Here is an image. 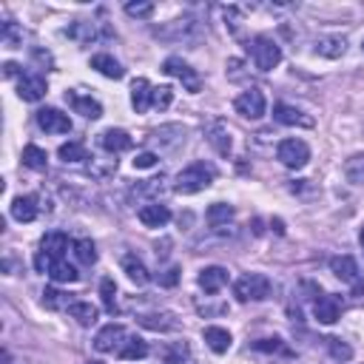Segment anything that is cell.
Instances as JSON below:
<instances>
[{
	"label": "cell",
	"instance_id": "1",
	"mask_svg": "<svg viewBox=\"0 0 364 364\" xmlns=\"http://www.w3.org/2000/svg\"><path fill=\"white\" fill-rule=\"evenodd\" d=\"M213 176H216V171H213V165H205V162H193V165H188V168H182L179 173H176V182H173V191L176 193H199V191H205L210 182H213Z\"/></svg>",
	"mask_w": 364,
	"mask_h": 364
},
{
	"label": "cell",
	"instance_id": "2",
	"mask_svg": "<svg viewBox=\"0 0 364 364\" xmlns=\"http://www.w3.org/2000/svg\"><path fill=\"white\" fill-rule=\"evenodd\" d=\"M247 51H250V57H253V63H256L259 71H273V68L282 63V48H279V43H276L273 37H267V34L253 37V40L247 43Z\"/></svg>",
	"mask_w": 364,
	"mask_h": 364
},
{
	"label": "cell",
	"instance_id": "3",
	"mask_svg": "<svg viewBox=\"0 0 364 364\" xmlns=\"http://www.w3.org/2000/svg\"><path fill=\"white\" fill-rule=\"evenodd\" d=\"M199 34H202V26H199L193 17H176V20L162 23V26L154 28V37L168 40V43H179V40L191 43V40H196Z\"/></svg>",
	"mask_w": 364,
	"mask_h": 364
},
{
	"label": "cell",
	"instance_id": "4",
	"mask_svg": "<svg viewBox=\"0 0 364 364\" xmlns=\"http://www.w3.org/2000/svg\"><path fill=\"white\" fill-rule=\"evenodd\" d=\"M233 296L239 301H262L270 296V279L264 273H245L233 282Z\"/></svg>",
	"mask_w": 364,
	"mask_h": 364
},
{
	"label": "cell",
	"instance_id": "5",
	"mask_svg": "<svg viewBox=\"0 0 364 364\" xmlns=\"http://www.w3.org/2000/svg\"><path fill=\"white\" fill-rule=\"evenodd\" d=\"M276 156H279V162H282V165H287V168L299 171V168H304V165L310 162V148H307V142H304V139L290 136V139H282V142H279Z\"/></svg>",
	"mask_w": 364,
	"mask_h": 364
},
{
	"label": "cell",
	"instance_id": "6",
	"mask_svg": "<svg viewBox=\"0 0 364 364\" xmlns=\"http://www.w3.org/2000/svg\"><path fill=\"white\" fill-rule=\"evenodd\" d=\"M162 71H165V74H171V77H176V80L185 85V91L199 94L202 80H199V74H196V71H193L182 57H168V60L162 63Z\"/></svg>",
	"mask_w": 364,
	"mask_h": 364
},
{
	"label": "cell",
	"instance_id": "7",
	"mask_svg": "<svg viewBox=\"0 0 364 364\" xmlns=\"http://www.w3.org/2000/svg\"><path fill=\"white\" fill-rule=\"evenodd\" d=\"M233 108H236V114H242L245 119H259V117H264V111H267V100H264V94H262L259 88H247V91H242V94L233 100Z\"/></svg>",
	"mask_w": 364,
	"mask_h": 364
},
{
	"label": "cell",
	"instance_id": "8",
	"mask_svg": "<svg viewBox=\"0 0 364 364\" xmlns=\"http://www.w3.org/2000/svg\"><path fill=\"white\" fill-rule=\"evenodd\" d=\"M125 338H128L125 327L111 321V324H105V327L94 336V350H97V353H119L122 344H125Z\"/></svg>",
	"mask_w": 364,
	"mask_h": 364
},
{
	"label": "cell",
	"instance_id": "9",
	"mask_svg": "<svg viewBox=\"0 0 364 364\" xmlns=\"http://www.w3.org/2000/svg\"><path fill=\"white\" fill-rule=\"evenodd\" d=\"M185 128L182 125H176V122H171V125H159L156 131H151L148 134V139L159 148V151H176L179 145H185Z\"/></svg>",
	"mask_w": 364,
	"mask_h": 364
},
{
	"label": "cell",
	"instance_id": "10",
	"mask_svg": "<svg viewBox=\"0 0 364 364\" xmlns=\"http://www.w3.org/2000/svg\"><path fill=\"white\" fill-rule=\"evenodd\" d=\"M37 125L46 134H68L71 131V117L63 114L60 108H40L37 111Z\"/></svg>",
	"mask_w": 364,
	"mask_h": 364
},
{
	"label": "cell",
	"instance_id": "11",
	"mask_svg": "<svg viewBox=\"0 0 364 364\" xmlns=\"http://www.w3.org/2000/svg\"><path fill=\"white\" fill-rule=\"evenodd\" d=\"M330 270H333L341 282L353 284V287H355V293H361V290H364V282H361V276H358V264H355V259H353V256H333V259H330Z\"/></svg>",
	"mask_w": 364,
	"mask_h": 364
},
{
	"label": "cell",
	"instance_id": "12",
	"mask_svg": "<svg viewBox=\"0 0 364 364\" xmlns=\"http://www.w3.org/2000/svg\"><path fill=\"white\" fill-rule=\"evenodd\" d=\"M313 316H316V321H321V324H336L338 316H341V299L333 296V293L318 296V299L313 301Z\"/></svg>",
	"mask_w": 364,
	"mask_h": 364
},
{
	"label": "cell",
	"instance_id": "13",
	"mask_svg": "<svg viewBox=\"0 0 364 364\" xmlns=\"http://www.w3.org/2000/svg\"><path fill=\"white\" fill-rule=\"evenodd\" d=\"M65 102L74 108V114H82L85 119H97V117H102V105H100L94 97L82 94V91H65Z\"/></svg>",
	"mask_w": 364,
	"mask_h": 364
},
{
	"label": "cell",
	"instance_id": "14",
	"mask_svg": "<svg viewBox=\"0 0 364 364\" xmlns=\"http://www.w3.org/2000/svg\"><path fill=\"white\" fill-rule=\"evenodd\" d=\"M46 91H48V85H46V80H43L40 74H23L20 82H17V97L26 100V102H37V100H43Z\"/></svg>",
	"mask_w": 364,
	"mask_h": 364
},
{
	"label": "cell",
	"instance_id": "15",
	"mask_svg": "<svg viewBox=\"0 0 364 364\" xmlns=\"http://www.w3.org/2000/svg\"><path fill=\"white\" fill-rule=\"evenodd\" d=\"M136 216H139V222H142L145 228H162V225L171 222V210H168V205H162V202H148V205H142V208L136 210Z\"/></svg>",
	"mask_w": 364,
	"mask_h": 364
},
{
	"label": "cell",
	"instance_id": "16",
	"mask_svg": "<svg viewBox=\"0 0 364 364\" xmlns=\"http://www.w3.org/2000/svg\"><path fill=\"white\" fill-rule=\"evenodd\" d=\"M273 119L282 122V125H299V128H313V117H307L301 108L296 105H276L273 108Z\"/></svg>",
	"mask_w": 364,
	"mask_h": 364
},
{
	"label": "cell",
	"instance_id": "17",
	"mask_svg": "<svg viewBox=\"0 0 364 364\" xmlns=\"http://www.w3.org/2000/svg\"><path fill=\"white\" fill-rule=\"evenodd\" d=\"M196 282H199V287H202L205 293H219V290L228 284V270H225V267H219V264L202 267V270H199V276H196Z\"/></svg>",
	"mask_w": 364,
	"mask_h": 364
},
{
	"label": "cell",
	"instance_id": "18",
	"mask_svg": "<svg viewBox=\"0 0 364 364\" xmlns=\"http://www.w3.org/2000/svg\"><path fill=\"white\" fill-rule=\"evenodd\" d=\"M136 321H139L145 330H154V333H168V330H176V327H179L176 316L168 313V310H159V313H142Z\"/></svg>",
	"mask_w": 364,
	"mask_h": 364
},
{
	"label": "cell",
	"instance_id": "19",
	"mask_svg": "<svg viewBox=\"0 0 364 364\" xmlns=\"http://www.w3.org/2000/svg\"><path fill=\"white\" fill-rule=\"evenodd\" d=\"M100 145L108 151V154H119V151H128L134 145V139L128 136V131L122 128H105L100 134Z\"/></svg>",
	"mask_w": 364,
	"mask_h": 364
},
{
	"label": "cell",
	"instance_id": "20",
	"mask_svg": "<svg viewBox=\"0 0 364 364\" xmlns=\"http://www.w3.org/2000/svg\"><path fill=\"white\" fill-rule=\"evenodd\" d=\"M65 250H68V236L60 233V230H51V233H46V236L40 239V253H46L51 262L63 259Z\"/></svg>",
	"mask_w": 364,
	"mask_h": 364
},
{
	"label": "cell",
	"instance_id": "21",
	"mask_svg": "<svg viewBox=\"0 0 364 364\" xmlns=\"http://www.w3.org/2000/svg\"><path fill=\"white\" fill-rule=\"evenodd\" d=\"M208 142L216 148V154H222V156H228L230 154V131H228V125L222 122V119H213L210 125H208Z\"/></svg>",
	"mask_w": 364,
	"mask_h": 364
},
{
	"label": "cell",
	"instance_id": "22",
	"mask_svg": "<svg viewBox=\"0 0 364 364\" xmlns=\"http://www.w3.org/2000/svg\"><path fill=\"white\" fill-rule=\"evenodd\" d=\"M65 34H68L74 43L88 46V43H94V40L100 37V28H97V23H91V20H74V23L65 28Z\"/></svg>",
	"mask_w": 364,
	"mask_h": 364
},
{
	"label": "cell",
	"instance_id": "23",
	"mask_svg": "<svg viewBox=\"0 0 364 364\" xmlns=\"http://www.w3.org/2000/svg\"><path fill=\"white\" fill-rule=\"evenodd\" d=\"M91 68H97L102 77H108V80H122L125 77V68H122V63L119 60H114L111 54H94L91 57Z\"/></svg>",
	"mask_w": 364,
	"mask_h": 364
},
{
	"label": "cell",
	"instance_id": "24",
	"mask_svg": "<svg viewBox=\"0 0 364 364\" xmlns=\"http://www.w3.org/2000/svg\"><path fill=\"white\" fill-rule=\"evenodd\" d=\"M151 94H154L151 82L145 77H136L134 85H131V105H134L136 114H145L151 108Z\"/></svg>",
	"mask_w": 364,
	"mask_h": 364
},
{
	"label": "cell",
	"instance_id": "25",
	"mask_svg": "<svg viewBox=\"0 0 364 364\" xmlns=\"http://www.w3.org/2000/svg\"><path fill=\"white\" fill-rule=\"evenodd\" d=\"M168 191V185H165V179L159 176V179H145V182H139V185H134L131 188V196L134 199H151V202H159V196Z\"/></svg>",
	"mask_w": 364,
	"mask_h": 364
},
{
	"label": "cell",
	"instance_id": "26",
	"mask_svg": "<svg viewBox=\"0 0 364 364\" xmlns=\"http://www.w3.org/2000/svg\"><path fill=\"white\" fill-rule=\"evenodd\" d=\"M202 338H205V344H208L213 353H219V355L228 353V350H230V341H233L230 333H228L225 327H216V324H213V327H205V330H202Z\"/></svg>",
	"mask_w": 364,
	"mask_h": 364
},
{
	"label": "cell",
	"instance_id": "27",
	"mask_svg": "<svg viewBox=\"0 0 364 364\" xmlns=\"http://www.w3.org/2000/svg\"><path fill=\"white\" fill-rule=\"evenodd\" d=\"M344 51H347V40L338 37V34H327V37H318V40H316V54H321V57L336 60V57H341Z\"/></svg>",
	"mask_w": 364,
	"mask_h": 364
},
{
	"label": "cell",
	"instance_id": "28",
	"mask_svg": "<svg viewBox=\"0 0 364 364\" xmlns=\"http://www.w3.org/2000/svg\"><path fill=\"white\" fill-rule=\"evenodd\" d=\"M122 270L128 273V279H131L134 284H148V279H151L148 267H145L142 259L134 256V253H125V256H122Z\"/></svg>",
	"mask_w": 364,
	"mask_h": 364
},
{
	"label": "cell",
	"instance_id": "29",
	"mask_svg": "<svg viewBox=\"0 0 364 364\" xmlns=\"http://www.w3.org/2000/svg\"><path fill=\"white\" fill-rule=\"evenodd\" d=\"M11 216L17 222H31L37 216V196H14L11 199Z\"/></svg>",
	"mask_w": 364,
	"mask_h": 364
},
{
	"label": "cell",
	"instance_id": "30",
	"mask_svg": "<svg viewBox=\"0 0 364 364\" xmlns=\"http://www.w3.org/2000/svg\"><path fill=\"white\" fill-rule=\"evenodd\" d=\"M68 316H71V318H77V324H82V327H91V324L97 321L100 310H97L91 301H74V304L68 307Z\"/></svg>",
	"mask_w": 364,
	"mask_h": 364
},
{
	"label": "cell",
	"instance_id": "31",
	"mask_svg": "<svg viewBox=\"0 0 364 364\" xmlns=\"http://www.w3.org/2000/svg\"><path fill=\"white\" fill-rule=\"evenodd\" d=\"M23 165L31 171H46L48 168V154L40 145H26L23 148Z\"/></svg>",
	"mask_w": 364,
	"mask_h": 364
},
{
	"label": "cell",
	"instance_id": "32",
	"mask_svg": "<svg viewBox=\"0 0 364 364\" xmlns=\"http://www.w3.org/2000/svg\"><path fill=\"white\" fill-rule=\"evenodd\" d=\"M48 276H51L54 282H60V284H68V282H77V279H80V273H77V267H74V264H68L65 259H57V262L51 264V270H48Z\"/></svg>",
	"mask_w": 364,
	"mask_h": 364
},
{
	"label": "cell",
	"instance_id": "33",
	"mask_svg": "<svg viewBox=\"0 0 364 364\" xmlns=\"http://www.w3.org/2000/svg\"><path fill=\"white\" fill-rule=\"evenodd\" d=\"M145 355H148V344L142 338H136V336H128L125 344H122V350H119V358L136 361V358H145Z\"/></svg>",
	"mask_w": 364,
	"mask_h": 364
},
{
	"label": "cell",
	"instance_id": "34",
	"mask_svg": "<svg viewBox=\"0 0 364 364\" xmlns=\"http://www.w3.org/2000/svg\"><path fill=\"white\" fill-rule=\"evenodd\" d=\"M57 156L63 159V162H82V159H88V151H85V145L82 142H63L60 145V151H57Z\"/></svg>",
	"mask_w": 364,
	"mask_h": 364
},
{
	"label": "cell",
	"instance_id": "35",
	"mask_svg": "<svg viewBox=\"0 0 364 364\" xmlns=\"http://www.w3.org/2000/svg\"><path fill=\"white\" fill-rule=\"evenodd\" d=\"M230 219H233V208H230V205L216 202V205L208 208V225H210V228H222V225H228Z\"/></svg>",
	"mask_w": 364,
	"mask_h": 364
},
{
	"label": "cell",
	"instance_id": "36",
	"mask_svg": "<svg viewBox=\"0 0 364 364\" xmlns=\"http://www.w3.org/2000/svg\"><path fill=\"white\" fill-rule=\"evenodd\" d=\"M344 176L353 185H364V154H355L344 162Z\"/></svg>",
	"mask_w": 364,
	"mask_h": 364
},
{
	"label": "cell",
	"instance_id": "37",
	"mask_svg": "<svg viewBox=\"0 0 364 364\" xmlns=\"http://www.w3.org/2000/svg\"><path fill=\"white\" fill-rule=\"evenodd\" d=\"M250 347H253L256 353H282V355H293L290 347H287L279 336H273V338H256Z\"/></svg>",
	"mask_w": 364,
	"mask_h": 364
},
{
	"label": "cell",
	"instance_id": "38",
	"mask_svg": "<svg viewBox=\"0 0 364 364\" xmlns=\"http://www.w3.org/2000/svg\"><path fill=\"white\" fill-rule=\"evenodd\" d=\"M43 304H46L48 310H63V307L68 310L74 301H71L65 293H60L57 287H46V290H43Z\"/></svg>",
	"mask_w": 364,
	"mask_h": 364
},
{
	"label": "cell",
	"instance_id": "39",
	"mask_svg": "<svg viewBox=\"0 0 364 364\" xmlns=\"http://www.w3.org/2000/svg\"><path fill=\"white\" fill-rule=\"evenodd\" d=\"M74 256H77L82 264H94V262H97V247H94V242H91V239L74 242Z\"/></svg>",
	"mask_w": 364,
	"mask_h": 364
},
{
	"label": "cell",
	"instance_id": "40",
	"mask_svg": "<svg viewBox=\"0 0 364 364\" xmlns=\"http://www.w3.org/2000/svg\"><path fill=\"white\" fill-rule=\"evenodd\" d=\"M100 296H102L105 310L114 313V310H117V284H114V279H102V282H100Z\"/></svg>",
	"mask_w": 364,
	"mask_h": 364
},
{
	"label": "cell",
	"instance_id": "41",
	"mask_svg": "<svg viewBox=\"0 0 364 364\" xmlns=\"http://www.w3.org/2000/svg\"><path fill=\"white\" fill-rule=\"evenodd\" d=\"M327 350H330V355L336 358V361H350L353 358V347L350 344H344L341 338H336V336H330L327 338Z\"/></svg>",
	"mask_w": 364,
	"mask_h": 364
},
{
	"label": "cell",
	"instance_id": "42",
	"mask_svg": "<svg viewBox=\"0 0 364 364\" xmlns=\"http://www.w3.org/2000/svg\"><path fill=\"white\" fill-rule=\"evenodd\" d=\"M3 43H6V48H17L23 43V31L17 28L14 20H6L3 23Z\"/></svg>",
	"mask_w": 364,
	"mask_h": 364
},
{
	"label": "cell",
	"instance_id": "43",
	"mask_svg": "<svg viewBox=\"0 0 364 364\" xmlns=\"http://www.w3.org/2000/svg\"><path fill=\"white\" fill-rule=\"evenodd\" d=\"M171 100H173V88L171 85H156L154 94H151V105L159 108V111H165L171 105Z\"/></svg>",
	"mask_w": 364,
	"mask_h": 364
},
{
	"label": "cell",
	"instance_id": "44",
	"mask_svg": "<svg viewBox=\"0 0 364 364\" xmlns=\"http://www.w3.org/2000/svg\"><path fill=\"white\" fill-rule=\"evenodd\" d=\"M125 11H128L131 17H151V14H154V3H128Z\"/></svg>",
	"mask_w": 364,
	"mask_h": 364
},
{
	"label": "cell",
	"instance_id": "45",
	"mask_svg": "<svg viewBox=\"0 0 364 364\" xmlns=\"http://www.w3.org/2000/svg\"><path fill=\"white\" fill-rule=\"evenodd\" d=\"M156 162H159V156L154 151H142V154L134 156V168H154Z\"/></svg>",
	"mask_w": 364,
	"mask_h": 364
},
{
	"label": "cell",
	"instance_id": "46",
	"mask_svg": "<svg viewBox=\"0 0 364 364\" xmlns=\"http://www.w3.org/2000/svg\"><path fill=\"white\" fill-rule=\"evenodd\" d=\"M185 355H188V347H185V344H179V347L168 350V364H176V361H182Z\"/></svg>",
	"mask_w": 364,
	"mask_h": 364
},
{
	"label": "cell",
	"instance_id": "47",
	"mask_svg": "<svg viewBox=\"0 0 364 364\" xmlns=\"http://www.w3.org/2000/svg\"><path fill=\"white\" fill-rule=\"evenodd\" d=\"M176 279H179V270H176V267H168V270H165V276H162V284H168V287H171V284H176Z\"/></svg>",
	"mask_w": 364,
	"mask_h": 364
},
{
	"label": "cell",
	"instance_id": "48",
	"mask_svg": "<svg viewBox=\"0 0 364 364\" xmlns=\"http://www.w3.org/2000/svg\"><path fill=\"white\" fill-rule=\"evenodd\" d=\"M3 71H6V77H11V74H17V65H14V63H6Z\"/></svg>",
	"mask_w": 364,
	"mask_h": 364
},
{
	"label": "cell",
	"instance_id": "49",
	"mask_svg": "<svg viewBox=\"0 0 364 364\" xmlns=\"http://www.w3.org/2000/svg\"><path fill=\"white\" fill-rule=\"evenodd\" d=\"M358 245H361V250H364V228L358 230Z\"/></svg>",
	"mask_w": 364,
	"mask_h": 364
},
{
	"label": "cell",
	"instance_id": "50",
	"mask_svg": "<svg viewBox=\"0 0 364 364\" xmlns=\"http://www.w3.org/2000/svg\"><path fill=\"white\" fill-rule=\"evenodd\" d=\"M85 364H105V361H85Z\"/></svg>",
	"mask_w": 364,
	"mask_h": 364
},
{
	"label": "cell",
	"instance_id": "51",
	"mask_svg": "<svg viewBox=\"0 0 364 364\" xmlns=\"http://www.w3.org/2000/svg\"><path fill=\"white\" fill-rule=\"evenodd\" d=\"M361 48H364V43H361Z\"/></svg>",
	"mask_w": 364,
	"mask_h": 364
}]
</instances>
